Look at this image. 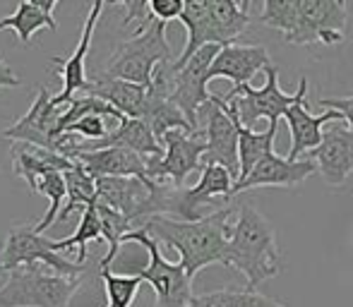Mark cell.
Here are the masks:
<instances>
[{
	"label": "cell",
	"instance_id": "1",
	"mask_svg": "<svg viewBox=\"0 0 353 307\" xmlns=\"http://www.w3.org/2000/svg\"><path fill=\"white\" fill-rule=\"evenodd\" d=\"M233 207L212 211L210 216H202L200 221H176L171 216H152L144 221L142 229H147L154 240L166 242L168 247L181 255V264L190 279H195L205 266L221 264L231 269L228 262V231H231Z\"/></svg>",
	"mask_w": 353,
	"mask_h": 307
},
{
	"label": "cell",
	"instance_id": "2",
	"mask_svg": "<svg viewBox=\"0 0 353 307\" xmlns=\"http://www.w3.org/2000/svg\"><path fill=\"white\" fill-rule=\"evenodd\" d=\"M228 262L231 269L245 276V288L255 290L260 284L279 276L281 252L276 245V229L250 202L238 207V219L228 231Z\"/></svg>",
	"mask_w": 353,
	"mask_h": 307
},
{
	"label": "cell",
	"instance_id": "3",
	"mask_svg": "<svg viewBox=\"0 0 353 307\" xmlns=\"http://www.w3.org/2000/svg\"><path fill=\"white\" fill-rule=\"evenodd\" d=\"M82 279L61 276L43 264H22L8 271L0 286V307H68Z\"/></svg>",
	"mask_w": 353,
	"mask_h": 307
},
{
	"label": "cell",
	"instance_id": "4",
	"mask_svg": "<svg viewBox=\"0 0 353 307\" xmlns=\"http://www.w3.org/2000/svg\"><path fill=\"white\" fill-rule=\"evenodd\" d=\"M168 63L176 61L166 41V24L152 19L142 32L132 34L128 41L116 48L106 67V75L140 84V87H152L157 67L168 65Z\"/></svg>",
	"mask_w": 353,
	"mask_h": 307
},
{
	"label": "cell",
	"instance_id": "5",
	"mask_svg": "<svg viewBox=\"0 0 353 307\" xmlns=\"http://www.w3.org/2000/svg\"><path fill=\"white\" fill-rule=\"evenodd\" d=\"M267 82L265 87L255 89L250 84H243V87H233L228 94H223V101L231 116H236L241 120L243 127H252V123L267 118L270 125H279V118L286 116V111L307 94V79L301 77L298 82V92L296 94H286L279 87V67L272 63L265 70Z\"/></svg>",
	"mask_w": 353,
	"mask_h": 307
},
{
	"label": "cell",
	"instance_id": "6",
	"mask_svg": "<svg viewBox=\"0 0 353 307\" xmlns=\"http://www.w3.org/2000/svg\"><path fill=\"white\" fill-rule=\"evenodd\" d=\"M123 242H137L147 250L149 262L144 266L130 271V276H140L154 288L157 295V307H188L192 303V279L183 269L181 262L163 260L159 242L147 233V229H135L125 235Z\"/></svg>",
	"mask_w": 353,
	"mask_h": 307
},
{
	"label": "cell",
	"instance_id": "7",
	"mask_svg": "<svg viewBox=\"0 0 353 307\" xmlns=\"http://www.w3.org/2000/svg\"><path fill=\"white\" fill-rule=\"evenodd\" d=\"M22 264H43L61 276L79 279L84 274V264L70 262L58 252L56 240H48L41 233L34 231V226H14L8 233L0 250V269L12 271Z\"/></svg>",
	"mask_w": 353,
	"mask_h": 307
},
{
	"label": "cell",
	"instance_id": "8",
	"mask_svg": "<svg viewBox=\"0 0 353 307\" xmlns=\"http://www.w3.org/2000/svg\"><path fill=\"white\" fill-rule=\"evenodd\" d=\"M163 156L147 158L149 178L159 185L171 182L173 187H183L185 178L202 166L207 154L205 132H183L171 130L161 140Z\"/></svg>",
	"mask_w": 353,
	"mask_h": 307
},
{
	"label": "cell",
	"instance_id": "9",
	"mask_svg": "<svg viewBox=\"0 0 353 307\" xmlns=\"http://www.w3.org/2000/svg\"><path fill=\"white\" fill-rule=\"evenodd\" d=\"M298 3V27L286 39L293 46H312L325 43L336 46L346 36L349 8L344 0H296Z\"/></svg>",
	"mask_w": 353,
	"mask_h": 307
},
{
	"label": "cell",
	"instance_id": "10",
	"mask_svg": "<svg viewBox=\"0 0 353 307\" xmlns=\"http://www.w3.org/2000/svg\"><path fill=\"white\" fill-rule=\"evenodd\" d=\"M236 178L219 163L202 166L200 182L192 187H168L166 216H176V221H200L202 207L214 204L216 200H231Z\"/></svg>",
	"mask_w": 353,
	"mask_h": 307
},
{
	"label": "cell",
	"instance_id": "11",
	"mask_svg": "<svg viewBox=\"0 0 353 307\" xmlns=\"http://www.w3.org/2000/svg\"><path fill=\"white\" fill-rule=\"evenodd\" d=\"M63 108L53 106L51 94L46 87L37 89V98L29 106V111L19 118L14 125L3 132V140L22 142V145L41 147V149L58 151L63 140Z\"/></svg>",
	"mask_w": 353,
	"mask_h": 307
},
{
	"label": "cell",
	"instance_id": "12",
	"mask_svg": "<svg viewBox=\"0 0 353 307\" xmlns=\"http://www.w3.org/2000/svg\"><path fill=\"white\" fill-rule=\"evenodd\" d=\"M221 46H205L202 51H197L181 70L173 67V92H171V101L176 103L183 111V116L188 118L195 130L197 127V118L205 103L212 101L214 94L207 92V84H210V67L214 63V58L219 56Z\"/></svg>",
	"mask_w": 353,
	"mask_h": 307
},
{
	"label": "cell",
	"instance_id": "13",
	"mask_svg": "<svg viewBox=\"0 0 353 307\" xmlns=\"http://www.w3.org/2000/svg\"><path fill=\"white\" fill-rule=\"evenodd\" d=\"M200 116H205V163H219L238 180V171H241V163H238V127L233 118L226 113L223 98L212 96V101L202 106Z\"/></svg>",
	"mask_w": 353,
	"mask_h": 307
},
{
	"label": "cell",
	"instance_id": "14",
	"mask_svg": "<svg viewBox=\"0 0 353 307\" xmlns=\"http://www.w3.org/2000/svg\"><path fill=\"white\" fill-rule=\"evenodd\" d=\"M106 10V3H94L92 10H89L87 19H84V29H82V36H79V43L74 48V53H70L68 58H53V65L61 67V77H63V89L61 94L51 96L53 106H63V103H70L79 92H87L89 87V77H87V51H89V43L94 39V29H97V22L101 17V12Z\"/></svg>",
	"mask_w": 353,
	"mask_h": 307
},
{
	"label": "cell",
	"instance_id": "15",
	"mask_svg": "<svg viewBox=\"0 0 353 307\" xmlns=\"http://www.w3.org/2000/svg\"><path fill=\"white\" fill-rule=\"evenodd\" d=\"M317 173V163L312 158H293L288 156H276L270 154L267 158H262L255 166V171L245 178L243 182L233 185V195L245 190H255V187H293L301 185L303 180Z\"/></svg>",
	"mask_w": 353,
	"mask_h": 307
},
{
	"label": "cell",
	"instance_id": "16",
	"mask_svg": "<svg viewBox=\"0 0 353 307\" xmlns=\"http://www.w3.org/2000/svg\"><path fill=\"white\" fill-rule=\"evenodd\" d=\"M72 161H79L84 171L99 180V178H137V180L152 185V178L147 171V158L130 149H118V147H108V149L99 151H77Z\"/></svg>",
	"mask_w": 353,
	"mask_h": 307
},
{
	"label": "cell",
	"instance_id": "17",
	"mask_svg": "<svg viewBox=\"0 0 353 307\" xmlns=\"http://www.w3.org/2000/svg\"><path fill=\"white\" fill-rule=\"evenodd\" d=\"M310 158L317 163V173L327 185H344L353 173V132L341 125L332 127L322 137V145L310 151Z\"/></svg>",
	"mask_w": 353,
	"mask_h": 307
},
{
	"label": "cell",
	"instance_id": "18",
	"mask_svg": "<svg viewBox=\"0 0 353 307\" xmlns=\"http://www.w3.org/2000/svg\"><path fill=\"white\" fill-rule=\"evenodd\" d=\"M272 65L270 51L265 46H243V43H231L219 51L210 67V82L216 77L231 79L236 87L248 84L260 70H267Z\"/></svg>",
	"mask_w": 353,
	"mask_h": 307
},
{
	"label": "cell",
	"instance_id": "19",
	"mask_svg": "<svg viewBox=\"0 0 353 307\" xmlns=\"http://www.w3.org/2000/svg\"><path fill=\"white\" fill-rule=\"evenodd\" d=\"M283 118H286L288 127H291V151H288V158H293V161H298L301 154L312 151L322 145V137H325L322 125H325V123L344 120L341 113H336V111H325V113H320V116H312V113L307 111L305 96L298 98V101L288 108Z\"/></svg>",
	"mask_w": 353,
	"mask_h": 307
},
{
	"label": "cell",
	"instance_id": "20",
	"mask_svg": "<svg viewBox=\"0 0 353 307\" xmlns=\"http://www.w3.org/2000/svg\"><path fill=\"white\" fill-rule=\"evenodd\" d=\"M84 94L103 98L113 108H118L123 116L140 118V120L149 106V87H140V84L125 82V79L108 77L106 72H99V75L89 79V87Z\"/></svg>",
	"mask_w": 353,
	"mask_h": 307
},
{
	"label": "cell",
	"instance_id": "21",
	"mask_svg": "<svg viewBox=\"0 0 353 307\" xmlns=\"http://www.w3.org/2000/svg\"><path fill=\"white\" fill-rule=\"evenodd\" d=\"M108 147H118V149H130L140 154L144 158H157L163 156V145L157 140L152 127L140 118H125L113 132H108L101 142H92V145H79L77 151H99L108 149ZM74 151V154H77Z\"/></svg>",
	"mask_w": 353,
	"mask_h": 307
},
{
	"label": "cell",
	"instance_id": "22",
	"mask_svg": "<svg viewBox=\"0 0 353 307\" xmlns=\"http://www.w3.org/2000/svg\"><path fill=\"white\" fill-rule=\"evenodd\" d=\"M181 22L185 24V29H188V41H185V48L181 51V56L173 63L176 70H181V67L205 46H221L216 36V29H214L212 14H210V0H188Z\"/></svg>",
	"mask_w": 353,
	"mask_h": 307
},
{
	"label": "cell",
	"instance_id": "23",
	"mask_svg": "<svg viewBox=\"0 0 353 307\" xmlns=\"http://www.w3.org/2000/svg\"><path fill=\"white\" fill-rule=\"evenodd\" d=\"M74 166V161L65 158L63 154L41 149V147L32 145H17L12 147V168L19 178L29 185V190L34 187V182L46 173H65Z\"/></svg>",
	"mask_w": 353,
	"mask_h": 307
},
{
	"label": "cell",
	"instance_id": "24",
	"mask_svg": "<svg viewBox=\"0 0 353 307\" xmlns=\"http://www.w3.org/2000/svg\"><path fill=\"white\" fill-rule=\"evenodd\" d=\"M56 8H58V0H43V3L22 0L12 14L0 17V29H12L19 41L29 43L34 34L41 32V29H53V32L58 29Z\"/></svg>",
	"mask_w": 353,
	"mask_h": 307
},
{
	"label": "cell",
	"instance_id": "25",
	"mask_svg": "<svg viewBox=\"0 0 353 307\" xmlns=\"http://www.w3.org/2000/svg\"><path fill=\"white\" fill-rule=\"evenodd\" d=\"M226 113H228V108H226ZM228 116H231V113H228ZM231 118L238 127V163H241V171H238L236 182H243L252 171H255V166L262 161V158H267L270 154H274L276 127L279 125L272 123L265 132H252L250 127H243L236 116H231Z\"/></svg>",
	"mask_w": 353,
	"mask_h": 307
},
{
	"label": "cell",
	"instance_id": "26",
	"mask_svg": "<svg viewBox=\"0 0 353 307\" xmlns=\"http://www.w3.org/2000/svg\"><path fill=\"white\" fill-rule=\"evenodd\" d=\"M152 132L157 135V140L161 142L163 137L168 135L171 130H183V132H200L188 123V118L183 116V111L171 101L168 94H163L161 89H157L152 84L149 87V106H147V113L142 118Z\"/></svg>",
	"mask_w": 353,
	"mask_h": 307
},
{
	"label": "cell",
	"instance_id": "27",
	"mask_svg": "<svg viewBox=\"0 0 353 307\" xmlns=\"http://www.w3.org/2000/svg\"><path fill=\"white\" fill-rule=\"evenodd\" d=\"M250 3H233V0H210V14L216 29L219 43L231 46L233 39L241 36L250 24Z\"/></svg>",
	"mask_w": 353,
	"mask_h": 307
},
{
	"label": "cell",
	"instance_id": "28",
	"mask_svg": "<svg viewBox=\"0 0 353 307\" xmlns=\"http://www.w3.org/2000/svg\"><path fill=\"white\" fill-rule=\"evenodd\" d=\"M65 185H68V204L63 207L58 221H68L72 211H82L87 207H94L99 202L97 195V180L84 171L79 161H74L70 171H65Z\"/></svg>",
	"mask_w": 353,
	"mask_h": 307
},
{
	"label": "cell",
	"instance_id": "29",
	"mask_svg": "<svg viewBox=\"0 0 353 307\" xmlns=\"http://www.w3.org/2000/svg\"><path fill=\"white\" fill-rule=\"evenodd\" d=\"M32 192H37V195H46L48 202H51L48 209H46V214H43V219L39 221V224H34V231L43 235V231L51 229L63 211V200L68 197L65 173H46V176H41L37 182H34Z\"/></svg>",
	"mask_w": 353,
	"mask_h": 307
},
{
	"label": "cell",
	"instance_id": "30",
	"mask_svg": "<svg viewBox=\"0 0 353 307\" xmlns=\"http://www.w3.org/2000/svg\"><path fill=\"white\" fill-rule=\"evenodd\" d=\"M97 209H99V219H101L103 240L108 242V252L103 255V260H101V269H108V266L116 262V257H118V252H121V245H123V240H125V235L130 231H135V229H132V224L121 214V211L111 209V207L101 204V202H97Z\"/></svg>",
	"mask_w": 353,
	"mask_h": 307
},
{
	"label": "cell",
	"instance_id": "31",
	"mask_svg": "<svg viewBox=\"0 0 353 307\" xmlns=\"http://www.w3.org/2000/svg\"><path fill=\"white\" fill-rule=\"evenodd\" d=\"M101 237V219H99V209L94 204L82 209V219H79L77 231L70 237H65V240H56V247L58 252H68L72 247H77V264H84V260H87V242H97Z\"/></svg>",
	"mask_w": 353,
	"mask_h": 307
},
{
	"label": "cell",
	"instance_id": "32",
	"mask_svg": "<svg viewBox=\"0 0 353 307\" xmlns=\"http://www.w3.org/2000/svg\"><path fill=\"white\" fill-rule=\"evenodd\" d=\"M101 281L103 288H106V307H130L135 300L137 290L142 288L144 281L140 276H130V274H113L108 269H101Z\"/></svg>",
	"mask_w": 353,
	"mask_h": 307
},
{
	"label": "cell",
	"instance_id": "33",
	"mask_svg": "<svg viewBox=\"0 0 353 307\" xmlns=\"http://www.w3.org/2000/svg\"><path fill=\"white\" fill-rule=\"evenodd\" d=\"M257 22L276 29L283 34V39H288L298 27V3L296 0H267Z\"/></svg>",
	"mask_w": 353,
	"mask_h": 307
},
{
	"label": "cell",
	"instance_id": "34",
	"mask_svg": "<svg viewBox=\"0 0 353 307\" xmlns=\"http://www.w3.org/2000/svg\"><path fill=\"white\" fill-rule=\"evenodd\" d=\"M214 298V307H283L276 300L267 298V295H260L257 290H233V288H223L212 293Z\"/></svg>",
	"mask_w": 353,
	"mask_h": 307
},
{
	"label": "cell",
	"instance_id": "35",
	"mask_svg": "<svg viewBox=\"0 0 353 307\" xmlns=\"http://www.w3.org/2000/svg\"><path fill=\"white\" fill-rule=\"evenodd\" d=\"M183 10H185V3H183V0H152V3H149L152 17L163 24H168L171 19H181Z\"/></svg>",
	"mask_w": 353,
	"mask_h": 307
},
{
	"label": "cell",
	"instance_id": "36",
	"mask_svg": "<svg viewBox=\"0 0 353 307\" xmlns=\"http://www.w3.org/2000/svg\"><path fill=\"white\" fill-rule=\"evenodd\" d=\"M320 106L327 108V111H336L341 113L346 123H349V130L353 132V96H344V98H320Z\"/></svg>",
	"mask_w": 353,
	"mask_h": 307
},
{
	"label": "cell",
	"instance_id": "37",
	"mask_svg": "<svg viewBox=\"0 0 353 307\" xmlns=\"http://www.w3.org/2000/svg\"><path fill=\"white\" fill-rule=\"evenodd\" d=\"M17 84H19L17 72H14L12 67L3 61V56H0V87H17Z\"/></svg>",
	"mask_w": 353,
	"mask_h": 307
},
{
	"label": "cell",
	"instance_id": "38",
	"mask_svg": "<svg viewBox=\"0 0 353 307\" xmlns=\"http://www.w3.org/2000/svg\"><path fill=\"white\" fill-rule=\"evenodd\" d=\"M188 307H214L212 293H207V295H195V298H192V303L188 305Z\"/></svg>",
	"mask_w": 353,
	"mask_h": 307
}]
</instances>
